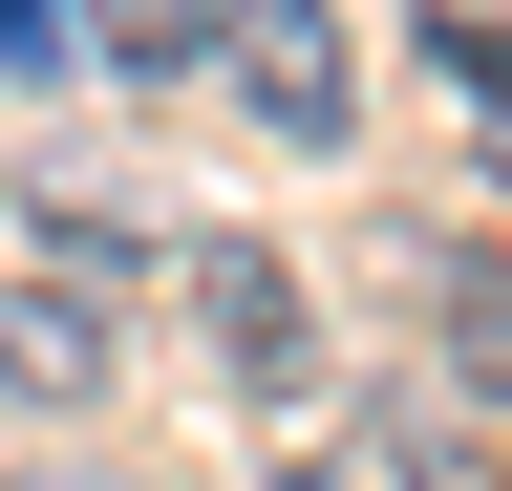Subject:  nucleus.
<instances>
[{
	"label": "nucleus",
	"instance_id": "nucleus-8",
	"mask_svg": "<svg viewBox=\"0 0 512 491\" xmlns=\"http://www.w3.org/2000/svg\"><path fill=\"white\" fill-rule=\"evenodd\" d=\"M278 491H384V470H278Z\"/></svg>",
	"mask_w": 512,
	"mask_h": 491
},
{
	"label": "nucleus",
	"instance_id": "nucleus-4",
	"mask_svg": "<svg viewBox=\"0 0 512 491\" xmlns=\"http://www.w3.org/2000/svg\"><path fill=\"white\" fill-rule=\"evenodd\" d=\"M384 491H512V470H491V406H470V385L406 406V427H384Z\"/></svg>",
	"mask_w": 512,
	"mask_h": 491
},
{
	"label": "nucleus",
	"instance_id": "nucleus-7",
	"mask_svg": "<svg viewBox=\"0 0 512 491\" xmlns=\"http://www.w3.org/2000/svg\"><path fill=\"white\" fill-rule=\"evenodd\" d=\"M22 491H150V470H107V449H43V470H22Z\"/></svg>",
	"mask_w": 512,
	"mask_h": 491
},
{
	"label": "nucleus",
	"instance_id": "nucleus-6",
	"mask_svg": "<svg viewBox=\"0 0 512 491\" xmlns=\"http://www.w3.org/2000/svg\"><path fill=\"white\" fill-rule=\"evenodd\" d=\"M64 43H86L64 0H0V65H64Z\"/></svg>",
	"mask_w": 512,
	"mask_h": 491
},
{
	"label": "nucleus",
	"instance_id": "nucleus-2",
	"mask_svg": "<svg viewBox=\"0 0 512 491\" xmlns=\"http://www.w3.org/2000/svg\"><path fill=\"white\" fill-rule=\"evenodd\" d=\"M107 363H128V342H107V299H86V278H0V406H64V427H86V406H107Z\"/></svg>",
	"mask_w": 512,
	"mask_h": 491
},
{
	"label": "nucleus",
	"instance_id": "nucleus-1",
	"mask_svg": "<svg viewBox=\"0 0 512 491\" xmlns=\"http://www.w3.org/2000/svg\"><path fill=\"white\" fill-rule=\"evenodd\" d=\"M192 65H214V86H235L278 150H342V129H363V86H342V22H320V0H214V43H192Z\"/></svg>",
	"mask_w": 512,
	"mask_h": 491
},
{
	"label": "nucleus",
	"instance_id": "nucleus-5",
	"mask_svg": "<svg viewBox=\"0 0 512 491\" xmlns=\"http://www.w3.org/2000/svg\"><path fill=\"white\" fill-rule=\"evenodd\" d=\"M64 22H86V43H107V65H150V86H171V65H192V43H214V0H64Z\"/></svg>",
	"mask_w": 512,
	"mask_h": 491
},
{
	"label": "nucleus",
	"instance_id": "nucleus-3",
	"mask_svg": "<svg viewBox=\"0 0 512 491\" xmlns=\"http://www.w3.org/2000/svg\"><path fill=\"white\" fill-rule=\"evenodd\" d=\"M192 321H214V363H235L256 406H278L299 363H320V321H299V278H278V257H235V235H214V257H192Z\"/></svg>",
	"mask_w": 512,
	"mask_h": 491
}]
</instances>
